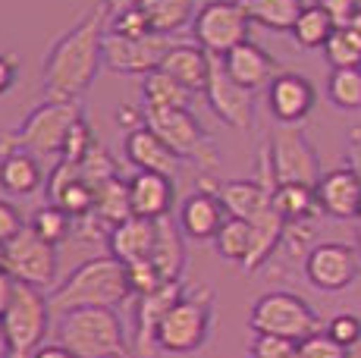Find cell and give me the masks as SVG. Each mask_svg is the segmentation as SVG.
Listing matches in <instances>:
<instances>
[{
	"instance_id": "obj_1",
	"label": "cell",
	"mask_w": 361,
	"mask_h": 358,
	"mask_svg": "<svg viewBox=\"0 0 361 358\" xmlns=\"http://www.w3.org/2000/svg\"><path fill=\"white\" fill-rule=\"evenodd\" d=\"M104 29L107 13L88 10L73 29L54 41L41 66V88L47 98L79 101L94 85V75L104 66Z\"/></svg>"
},
{
	"instance_id": "obj_2",
	"label": "cell",
	"mask_w": 361,
	"mask_h": 358,
	"mask_svg": "<svg viewBox=\"0 0 361 358\" xmlns=\"http://www.w3.org/2000/svg\"><path fill=\"white\" fill-rule=\"evenodd\" d=\"M132 295L126 264L116 261L114 254L88 258L75 267L60 286L51 289L47 302L57 318L75 308H120Z\"/></svg>"
},
{
	"instance_id": "obj_3",
	"label": "cell",
	"mask_w": 361,
	"mask_h": 358,
	"mask_svg": "<svg viewBox=\"0 0 361 358\" xmlns=\"http://www.w3.org/2000/svg\"><path fill=\"white\" fill-rule=\"evenodd\" d=\"M57 342L75 358H126L132 349L116 308H75L60 318Z\"/></svg>"
},
{
	"instance_id": "obj_4",
	"label": "cell",
	"mask_w": 361,
	"mask_h": 358,
	"mask_svg": "<svg viewBox=\"0 0 361 358\" xmlns=\"http://www.w3.org/2000/svg\"><path fill=\"white\" fill-rule=\"evenodd\" d=\"M79 120H82L79 101L47 98V101H41L13 132H0V154H4V151H13V148H23L35 157L63 154L69 129H73Z\"/></svg>"
},
{
	"instance_id": "obj_5",
	"label": "cell",
	"mask_w": 361,
	"mask_h": 358,
	"mask_svg": "<svg viewBox=\"0 0 361 358\" xmlns=\"http://www.w3.org/2000/svg\"><path fill=\"white\" fill-rule=\"evenodd\" d=\"M211 318H214V289L211 286L185 289L183 299L157 323V336H154L157 349L170 355L198 352L207 342V333H211Z\"/></svg>"
},
{
	"instance_id": "obj_6",
	"label": "cell",
	"mask_w": 361,
	"mask_h": 358,
	"mask_svg": "<svg viewBox=\"0 0 361 358\" xmlns=\"http://www.w3.org/2000/svg\"><path fill=\"white\" fill-rule=\"evenodd\" d=\"M51 318H54V311H51L47 295L38 286L16 283L10 305H6L4 318H0L13 358H32L44 346V336L51 330Z\"/></svg>"
},
{
	"instance_id": "obj_7",
	"label": "cell",
	"mask_w": 361,
	"mask_h": 358,
	"mask_svg": "<svg viewBox=\"0 0 361 358\" xmlns=\"http://www.w3.org/2000/svg\"><path fill=\"white\" fill-rule=\"evenodd\" d=\"M145 116H148V126L173 148V154L198 163L201 173H214L220 167L217 144L204 132V126L195 120V113L189 107H166V110L145 107Z\"/></svg>"
},
{
	"instance_id": "obj_8",
	"label": "cell",
	"mask_w": 361,
	"mask_h": 358,
	"mask_svg": "<svg viewBox=\"0 0 361 358\" xmlns=\"http://www.w3.org/2000/svg\"><path fill=\"white\" fill-rule=\"evenodd\" d=\"M248 327L255 333L270 336H286V340H308V336L321 333V318L317 311L295 292H264L252 305L248 314Z\"/></svg>"
},
{
	"instance_id": "obj_9",
	"label": "cell",
	"mask_w": 361,
	"mask_h": 358,
	"mask_svg": "<svg viewBox=\"0 0 361 358\" xmlns=\"http://www.w3.org/2000/svg\"><path fill=\"white\" fill-rule=\"evenodd\" d=\"M248 32H252V19L239 0H207L204 6H198L192 23V38L211 57H226L233 47L248 41Z\"/></svg>"
},
{
	"instance_id": "obj_10",
	"label": "cell",
	"mask_w": 361,
	"mask_h": 358,
	"mask_svg": "<svg viewBox=\"0 0 361 358\" xmlns=\"http://www.w3.org/2000/svg\"><path fill=\"white\" fill-rule=\"evenodd\" d=\"M4 271L16 283L44 289L57 277V249L47 245L41 236H35V230L25 223L16 236L4 242Z\"/></svg>"
},
{
	"instance_id": "obj_11",
	"label": "cell",
	"mask_w": 361,
	"mask_h": 358,
	"mask_svg": "<svg viewBox=\"0 0 361 358\" xmlns=\"http://www.w3.org/2000/svg\"><path fill=\"white\" fill-rule=\"evenodd\" d=\"M270 163H274L276 185L280 183H305L317 185L321 179V161H317L314 144L298 126H276L274 135L267 139Z\"/></svg>"
},
{
	"instance_id": "obj_12",
	"label": "cell",
	"mask_w": 361,
	"mask_h": 358,
	"mask_svg": "<svg viewBox=\"0 0 361 358\" xmlns=\"http://www.w3.org/2000/svg\"><path fill=\"white\" fill-rule=\"evenodd\" d=\"M176 35H142V38H123L104 32V66L123 75H148L161 70L166 51L176 44Z\"/></svg>"
},
{
	"instance_id": "obj_13",
	"label": "cell",
	"mask_w": 361,
	"mask_h": 358,
	"mask_svg": "<svg viewBox=\"0 0 361 358\" xmlns=\"http://www.w3.org/2000/svg\"><path fill=\"white\" fill-rule=\"evenodd\" d=\"M204 101L214 110L220 123H226L230 129L245 132L255 120V92H248L245 85L233 79L224 66V57H214L211 63V75H207L204 85Z\"/></svg>"
},
{
	"instance_id": "obj_14",
	"label": "cell",
	"mask_w": 361,
	"mask_h": 358,
	"mask_svg": "<svg viewBox=\"0 0 361 358\" xmlns=\"http://www.w3.org/2000/svg\"><path fill=\"white\" fill-rule=\"evenodd\" d=\"M361 271V252H355L345 242H317L311 245L305 258V277L314 289L324 292H339L352 286Z\"/></svg>"
},
{
	"instance_id": "obj_15",
	"label": "cell",
	"mask_w": 361,
	"mask_h": 358,
	"mask_svg": "<svg viewBox=\"0 0 361 358\" xmlns=\"http://www.w3.org/2000/svg\"><path fill=\"white\" fill-rule=\"evenodd\" d=\"M185 295V283L183 280H164L157 289L145 295H135V327H132V355L138 358H154L157 349V323L164 321V314L176 305Z\"/></svg>"
},
{
	"instance_id": "obj_16",
	"label": "cell",
	"mask_w": 361,
	"mask_h": 358,
	"mask_svg": "<svg viewBox=\"0 0 361 358\" xmlns=\"http://www.w3.org/2000/svg\"><path fill=\"white\" fill-rule=\"evenodd\" d=\"M207 176L211 173H201V189L192 192L179 208V230L185 233V239H195V242L214 239L224 220L230 217L217 195V183H211Z\"/></svg>"
},
{
	"instance_id": "obj_17",
	"label": "cell",
	"mask_w": 361,
	"mask_h": 358,
	"mask_svg": "<svg viewBox=\"0 0 361 358\" xmlns=\"http://www.w3.org/2000/svg\"><path fill=\"white\" fill-rule=\"evenodd\" d=\"M314 82L302 73H276L267 85V107L280 126H298L314 110Z\"/></svg>"
},
{
	"instance_id": "obj_18",
	"label": "cell",
	"mask_w": 361,
	"mask_h": 358,
	"mask_svg": "<svg viewBox=\"0 0 361 358\" xmlns=\"http://www.w3.org/2000/svg\"><path fill=\"white\" fill-rule=\"evenodd\" d=\"M123 154H126V161L135 170H151V173H164V176H173V179H176L179 167H183V157L173 154V148L148 126V123H145L142 129L126 132Z\"/></svg>"
},
{
	"instance_id": "obj_19",
	"label": "cell",
	"mask_w": 361,
	"mask_h": 358,
	"mask_svg": "<svg viewBox=\"0 0 361 358\" xmlns=\"http://www.w3.org/2000/svg\"><path fill=\"white\" fill-rule=\"evenodd\" d=\"M173 202H176L173 176L151 173V170H135L129 176V204L135 217H145V220L170 217Z\"/></svg>"
},
{
	"instance_id": "obj_20",
	"label": "cell",
	"mask_w": 361,
	"mask_h": 358,
	"mask_svg": "<svg viewBox=\"0 0 361 358\" xmlns=\"http://www.w3.org/2000/svg\"><path fill=\"white\" fill-rule=\"evenodd\" d=\"M314 192H317L321 214H327L333 220H352L358 214L361 179L355 176V170H349V167L330 170V173H324L317 179Z\"/></svg>"
},
{
	"instance_id": "obj_21",
	"label": "cell",
	"mask_w": 361,
	"mask_h": 358,
	"mask_svg": "<svg viewBox=\"0 0 361 358\" xmlns=\"http://www.w3.org/2000/svg\"><path fill=\"white\" fill-rule=\"evenodd\" d=\"M224 66L239 85L248 88V92H258V88L270 85V79L280 73L276 60L270 57L261 44H255L252 38L242 41L239 47H233V51L224 57Z\"/></svg>"
},
{
	"instance_id": "obj_22",
	"label": "cell",
	"mask_w": 361,
	"mask_h": 358,
	"mask_svg": "<svg viewBox=\"0 0 361 358\" xmlns=\"http://www.w3.org/2000/svg\"><path fill=\"white\" fill-rule=\"evenodd\" d=\"M154 236H157V220H145L132 214L129 220L116 223L107 233V249L116 261L123 264H135V261H151L154 252Z\"/></svg>"
},
{
	"instance_id": "obj_23",
	"label": "cell",
	"mask_w": 361,
	"mask_h": 358,
	"mask_svg": "<svg viewBox=\"0 0 361 358\" xmlns=\"http://www.w3.org/2000/svg\"><path fill=\"white\" fill-rule=\"evenodd\" d=\"M211 63L214 57L204 51L195 41H176V44L166 51L161 70L166 75H173L176 82H183L192 94H204V85H207V75H211Z\"/></svg>"
},
{
	"instance_id": "obj_24",
	"label": "cell",
	"mask_w": 361,
	"mask_h": 358,
	"mask_svg": "<svg viewBox=\"0 0 361 358\" xmlns=\"http://www.w3.org/2000/svg\"><path fill=\"white\" fill-rule=\"evenodd\" d=\"M217 195H220V202H224L226 214L239 217V220H255L274 204V189H267L261 179H230V183H217Z\"/></svg>"
},
{
	"instance_id": "obj_25",
	"label": "cell",
	"mask_w": 361,
	"mask_h": 358,
	"mask_svg": "<svg viewBox=\"0 0 361 358\" xmlns=\"http://www.w3.org/2000/svg\"><path fill=\"white\" fill-rule=\"evenodd\" d=\"M151 264L161 273V280H183L185 271V233L179 230V220L161 217L157 220V236Z\"/></svg>"
},
{
	"instance_id": "obj_26",
	"label": "cell",
	"mask_w": 361,
	"mask_h": 358,
	"mask_svg": "<svg viewBox=\"0 0 361 358\" xmlns=\"http://www.w3.org/2000/svg\"><path fill=\"white\" fill-rule=\"evenodd\" d=\"M44 185V173H41L38 157L23 148H13L0 154V189L10 195H35Z\"/></svg>"
},
{
	"instance_id": "obj_27",
	"label": "cell",
	"mask_w": 361,
	"mask_h": 358,
	"mask_svg": "<svg viewBox=\"0 0 361 358\" xmlns=\"http://www.w3.org/2000/svg\"><path fill=\"white\" fill-rule=\"evenodd\" d=\"M151 32L157 35H176L183 29H192L195 23V0H138Z\"/></svg>"
},
{
	"instance_id": "obj_28",
	"label": "cell",
	"mask_w": 361,
	"mask_h": 358,
	"mask_svg": "<svg viewBox=\"0 0 361 358\" xmlns=\"http://www.w3.org/2000/svg\"><path fill=\"white\" fill-rule=\"evenodd\" d=\"M274 208L283 214L286 223H298V220H314L321 214L314 185L305 183H280L274 189Z\"/></svg>"
},
{
	"instance_id": "obj_29",
	"label": "cell",
	"mask_w": 361,
	"mask_h": 358,
	"mask_svg": "<svg viewBox=\"0 0 361 358\" xmlns=\"http://www.w3.org/2000/svg\"><path fill=\"white\" fill-rule=\"evenodd\" d=\"M245 6L248 19L270 32H293L298 13L305 10V0H239Z\"/></svg>"
},
{
	"instance_id": "obj_30",
	"label": "cell",
	"mask_w": 361,
	"mask_h": 358,
	"mask_svg": "<svg viewBox=\"0 0 361 358\" xmlns=\"http://www.w3.org/2000/svg\"><path fill=\"white\" fill-rule=\"evenodd\" d=\"M142 107L148 110H166V107H189L192 104V92L176 82L173 75H166L164 70H154L148 75H142Z\"/></svg>"
},
{
	"instance_id": "obj_31",
	"label": "cell",
	"mask_w": 361,
	"mask_h": 358,
	"mask_svg": "<svg viewBox=\"0 0 361 358\" xmlns=\"http://www.w3.org/2000/svg\"><path fill=\"white\" fill-rule=\"evenodd\" d=\"M333 32H336V19H333L327 10H321L317 4H308L302 13H298V19H295L289 35H293L295 44L305 47V51H317V47L327 44V38Z\"/></svg>"
},
{
	"instance_id": "obj_32",
	"label": "cell",
	"mask_w": 361,
	"mask_h": 358,
	"mask_svg": "<svg viewBox=\"0 0 361 358\" xmlns=\"http://www.w3.org/2000/svg\"><path fill=\"white\" fill-rule=\"evenodd\" d=\"M214 249L230 264H245L248 252H252V223L239 217H226L214 236Z\"/></svg>"
},
{
	"instance_id": "obj_33",
	"label": "cell",
	"mask_w": 361,
	"mask_h": 358,
	"mask_svg": "<svg viewBox=\"0 0 361 358\" xmlns=\"http://www.w3.org/2000/svg\"><path fill=\"white\" fill-rule=\"evenodd\" d=\"M324 57L333 70H361V32L349 23L336 25V32L324 44Z\"/></svg>"
},
{
	"instance_id": "obj_34",
	"label": "cell",
	"mask_w": 361,
	"mask_h": 358,
	"mask_svg": "<svg viewBox=\"0 0 361 358\" xmlns=\"http://www.w3.org/2000/svg\"><path fill=\"white\" fill-rule=\"evenodd\" d=\"M29 226L35 230V236H41L47 245H63L69 236H73L75 230V217H69L60 204H44V208H38L29 220Z\"/></svg>"
},
{
	"instance_id": "obj_35",
	"label": "cell",
	"mask_w": 361,
	"mask_h": 358,
	"mask_svg": "<svg viewBox=\"0 0 361 358\" xmlns=\"http://www.w3.org/2000/svg\"><path fill=\"white\" fill-rule=\"evenodd\" d=\"M327 98L339 110H361V70H333L327 79Z\"/></svg>"
},
{
	"instance_id": "obj_36",
	"label": "cell",
	"mask_w": 361,
	"mask_h": 358,
	"mask_svg": "<svg viewBox=\"0 0 361 358\" xmlns=\"http://www.w3.org/2000/svg\"><path fill=\"white\" fill-rule=\"evenodd\" d=\"M107 35H123V38H142V35H151V25L148 19H145L142 6H126V10L114 13V16H107Z\"/></svg>"
},
{
	"instance_id": "obj_37",
	"label": "cell",
	"mask_w": 361,
	"mask_h": 358,
	"mask_svg": "<svg viewBox=\"0 0 361 358\" xmlns=\"http://www.w3.org/2000/svg\"><path fill=\"white\" fill-rule=\"evenodd\" d=\"M248 358H298V342L286 336H270V333H255Z\"/></svg>"
},
{
	"instance_id": "obj_38",
	"label": "cell",
	"mask_w": 361,
	"mask_h": 358,
	"mask_svg": "<svg viewBox=\"0 0 361 358\" xmlns=\"http://www.w3.org/2000/svg\"><path fill=\"white\" fill-rule=\"evenodd\" d=\"M298 358H352V349L339 346L336 340L327 336V330H321L298 342Z\"/></svg>"
},
{
	"instance_id": "obj_39",
	"label": "cell",
	"mask_w": 361,
	"mask_h": 358,
	"mask_svg": "<svg viewBox=\"0 0 361 358\" xmlns=\"http://www.w3.org/2000/svg\"><path fill=\"white\" fill-rule=\"evenodd\" d=\"M327 336L336 340L339 346H345V349L358 346L361 342V318L352 314V311L336 314V318H330V323H327Z\"/></svg>"
},
{
	"instance_id": "obj_40",
	"label": "cell",
	"mask_w": 361,
	"mask_h": 358,
	"mask_svg": "<svg viewBox=\"0 0 361 358\" xmlns=\"http://www.w3.org/2000/svg\"><path fill=\"white\" fill-rule=\"evenodd\" d=\"M98 142L94 139V132H92V126L85 123V116H82L79 123H75L73 129H69V135H66V144H63V161H73V163H79L82 157L92 151V144Z\"/></svg>"
},
{
	"instance_id": "obj_41",
	"label": "cell",
	"mask_w": 361,
	"mask_h": 358,
	"mask_svg": "<svg viewBox=\"0 0 361 358\" xmlns=\"http://www.w3.org/2000/svg\"><path fill=\"white\" fill-rule=\"evenodd\" d=\"M126 273H129V286H132V295H145L151 289H157L164 283L161 273L154 271L151 261H135V264H126Z\"/></svg>"
},
{
	"instance_id": "obj_42",
	"label": "cell",
	"mask_w": 361,
	"mask_h": 358,
	"mask_svg": "<svg viewBox=\"0 0 361 358\" xmlns=\"http://www.w3.org/2000/svg\"><path fill=\"white\" fill-rule=\"evenodd\" d=\"M321 10H327L333 19H336V25H345V23H352V16L361 10L358 6V0H314Z\"/></svg>"
},
{
	"instance_id": "obj_43",
	"label": "cell",
	"mask_w": 361,
	"mask_h": 358,
	"mask_svg": "<svg viewBox=\"0 0 361 358\" xmlns=\"http://www.w3.org/2000/svg\"><path fill=\"white\" fill-rule=\"evenodd\" d=\"M23 220H19L16 214V208L13 204H6V202H0V245L6 242V239H13L19 230H23Z\"/></svg>"
},
{
	"instance_id": "obj_44",
	"label": "cell",
	"mask_w": 361,
	"mask_h": 358,
	"mask_svg": "<svg viewBox=\"0 0 361 358\" xmlns=\"http://www.w3.org/2000/svg\"><path fill=\"white\" fill-rule=\"evenodd\" d=\"M116 123H120L126 132H132V129H142L145 123H148V116H145V107H132V104H123L120 110H116Z\"/></svg>"
},
{
	"instance_id": "obj_45",
	"label": "cell",
	"mask_w": 361,
	"mask_h": 358,
	"mask_svg": "<svg viewBox=\"0 0 361 358\" xmlns=\"http://www.w3.org/2000/svg\"><path fill=\"white\" fill-rule=\"evenodd\" d=\"M19 75V63L13 54H0V94H6L13 85H16Z\"/></svg>"
},
{
	"instance_id": "obj_46",
	"label": "cell",
	"mask_w": 361,
	"mask_h": 358,
	"mask_svg": "<svg viewBox=\"0 0 361 358\" xmlns=\"http://www.w3.org/2000/svg\"><path fill=\"white\" fill-rule=\"evenodd\" d=\"M345 161H349V170H355V176L361 179V129L349 135V148H345Z\"/></svg>"
},
{
	"instance_id": "obj_47",
	"label": "cell",
	"mask_w": 361,
	"mask_h": 358,
	"mask_svg": "<svg viewBox=\"0 0 361 358\" xmlns=\"http://www.w3.org/2000/svg\"><path fill=\"white\" fill-rule=\"evenodd\" d=\"M13 289H16V280H13L10 273L0 267V318H4L6 305H10V299H13Z\"/></svg>"
},
{
	"instance_id": "obj_48",
	"label": "cell",
	"mask_w": 361,
	"mask_h": 358,
	"mask_svg": "<svg viewBox=\"0 0 361 358\" xmlns=\"http://www.w3.org/2000/svg\"><path fill=\"white\" fill-rule=\"evenodd\" d=\"M32 358H75V355L69 352L66 346H60V342H57V346H41Z\"/></svg>"
},
{
	"instance_id": "obj_49",
	"label": "cell",
	"mask_w": 361,
	"mask_h": 358,
	"mask_svg": "<svg viewBox=\"0 0 361 358\" xmlns=\"http://www.w3.org/2000/svg\"><path fill=\"white\" fill-rule=\"evenodd\" d=\"M138 0H101V10L107 13V16H114V13L126 10V6H135Z\"/></svg>"
},
{
	"instance_id": "obj_50",
	"label": "cell",
	"mask_w": 361,
	"mask_h": 358,
	"mask_svg": "<svg viewBox=\"0 0 361 358\" xmlns=\"http://www.w3.org/2000/svg\"><path fill=\"white\" fill-rule=\"evenodd\" d=\"M0 358H13L10 342H6V333H4V321H0Z\"/></svg>"
},
{
	"instance_id": "obj_51",
	"label": "cell",
	"mask_w": 361,
	"mask_h": 358,
	"mask_svg": "<svg viewBox=\"0 0 361 358\" xmlns=\"http://www.w3.org/2000/svg\"><path fill=\"white\" fill-rule=\"evenodd\" d=\"M349 25H352V29H358V32H361V10L355 13V16H352V23H349Z\"/></svg>"
},
{
	"instance_id": "obj_52",
	"label": "cell",
	"mask_w": 361,
	"mask_h": 358,
	"mask_svg": "<svg viewBox=\"0 0 361 358\" xmlns=\"http://www.w3.org/2000/svg\"><path fill=\"white\" fill-rule=\"evenodd\" d=\"M358 252H361V223H358Z\"/></svg>"
},
{
	"instance_id": "obj_53",
	"label": "cell",
	"mask_w": 361,
	"mask_h": 358,
	"mask_svg": "<svg viewBox=\"0 0 361 358\" xmlns=\"http://www.w3.org/2000/svg\"><path fill=\"white\" fill-rule=\"evenodd\" d=\"M355 220H358V223H361V202H358V214H355Z\"/></svg>"
}]
</instances>
